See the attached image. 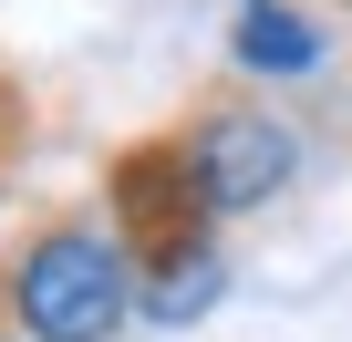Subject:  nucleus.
Wrapping results in <instances>:
<instances>
[{
	"label": "nucleus",
	"instance_id": "obj_6",
	"mask_svg": "<svg viewBox=\"0 0 352 342\" xmlns=\"http://www.w3.org/2000/svg\"><path fill=\"white\" fill-rule=\"evenodd\" d=\"M321 11H352V0H321Z\"/></svg>",
	"mask_w": 352,
	"mask_h": 342
},
{
	"label": "nucleus",
	"instance_id": "obj_4",
	"mask_svg": "<svg viewBox=\"0 0 352 342\" xmlns=\"http://www.w3.org/2000/svg\"><path fill=\"white\" fill-rule=\"evenodd\" d=\"M321 21L290 11V0H239V21H228V63L259 73V83H311L321 73Z\"/></svg>",
	"mask_w": 352,
	"mask_h": 342
},
{
	"label": "nucleus",
	"instance_id": "obj_3",
	"mask_svg": "<svg viewBox=\"0 0 352 342\" xmlns=\"http://www.w3.org/2000/svg\"><path fill=\"white\" fill-rule=\"evenodd\" d=\"M104 218L124 228L135 270L187 259V249H208V239H218V208H208V187H197L187 145H176V125H166V135H135V145L104 166Z\"/></svg>",
	"mask_w": 352,
	"mask_h": 342
},
{
	"label": "nucleus",
	"instance_id": "obj_7",
	"mask_svg": "<svg viewBox=\"0 0 352 342\" xmlns=\"http://www.w3.org/2000/svg\"><path fill=\"white\" fill-rule=\"evenodd\" d=\"M0 342H21V332H0Z\"/></svg>",
	"mask_w": 352,
	"mask_h": 342
},
{
	"label": "nucleus",
	"instance_id": "obj_2",
	"mask_svg": "<svg viewBox=\"0 0 352 342\" xmlns=\"http://www.w3.org/2000/svg\"><path fill=\"white\" fill-rule=\"evenodd\" d=\"M176 145H187V166H197V187H208L218 218H249V208H270V197L300 177L290 114H270V104L239 94V83H208L187 114H176Z\"/></svg>",
	"mask_w": 352,
	"mask_h": 342
},
{
	"label": "nucleus",
	"instance_id": "obj_5",
	"mask_svg": "<svg viewBox=\"0 0 352 342\" xmlns=\"http://www.w3.org/2000/svg\"><path fill=\"white\" fill-rule=\"evenodd\" d=\"M218 290H228L218 239H208V249H187V259H155V270H145V321H197Z\"/></svg>",
	"mask_w": 352,
	"mask_h": 342
},
{
	"label": "nucleus",
	"instance_id": "obj_1",
	"mask_svg": "<svg viewBox=\"0 0 352 342\" xmlns=\"http://www.w3.org/2000/svg\"><path fill=\"white\" fill-rule=\"evenodd\" d=\"M124 321H145V270L104 208H42L0 239V332L114 342Z\"/></svg>",
	"mask_w": 352,
	"mask_h": 342
}]
</instances>
